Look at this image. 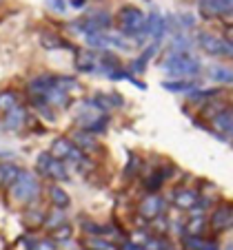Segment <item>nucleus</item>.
<instances>
[{
    "label": "nucleus",
    "mask_w": 233,
    "mask_h": 250,
    "mask_svg": "<svg viewBox=\"0 0 233 250\" xmlns=\"http://www.w3.org/2000/svg\"><path fill=\"white\" fill-rule=\"evenodd\" d=\"M40 186L38 175L31 173V170H20L18 180L7 188V195L11 197L14 204H20V206H31V204L40 202Z\"/></svg>",
    "instance_id": "f257e3e1"
},
{
    "label": "nucleus",
    "mask_w": 233,
    "mask_h": 250,
    "mask_svg": "<svg viewBox=\"0 0 233 250\" xmlns=\"http://www.w3.org/2000/svg\"><path fill=\"white\" fill-rule=\"evenodd\" d=\"M144 18L147 16L133 5H127L118 11V27L120 33L124 38H140V36H147L144 33Z\"/></svg>",
    "instance_id": "f03ea898"
},
{
    "label": "nucleus",
    "mask_w": 233,
    "mask_h": 250,
    "mask_svg": "<svg viewBox=\"0 0 233 250\" xmlns=\"http://www.w3.org/2000/svg\"><path fill=\"white\" fill-rule=\"evenodd\" d=\"M36 175H40V177H47V180H53V182H67L69 180V166L65 164V162L56 160V157L49 155L47 153H40L38 157H36Z\"/></svg>",
    "instance_id": "7ed1b4c3"
},
{
    "label": "nucleus",
    "mask_w": 233,
    "mask_h": 250,
    "mask_svg": "<svg viewBox=\"0 0 233 250\" xmlns=\"http://www.w3.org/2000/svg\"><path fill=\"white\" fill-rule=\"evenodd\" d=\"M49 155L56 157V160H60V162H65L67 166H78L87 157L85 153H82L80 148L71 142V137H65V135L56 137V140L51 142V146H49Z\"/></svg>",
    "instance_id": "20e7f679"
},
{
    "label": "nucleus",
    "mask_w": 233,
    "mask_h": 250,
    "mask_svg": "<svg viewBox=\"0 0 233 250\" xmlns=\"http://www.w3.org/2000/svg\"><path fill=\"white\" fill-rule=\"evenodd\" d=\"M162 69L169 71L171 76H189V73H198L200 64L186 51H176L162 60Z\"/></svg>",
    "instance_id": "39448f33"
},
{
    "label": "nucleus",
    "mask_w": 233,
    "mask_h": 250,
    "mask_svg": "<svg viewBox=\"0 0 233 250\" xmlns=\"http://www.w3.org/2000/svg\"><path fill=\"white\" fill-rule=\"evenodd\" d=\"M164 210H166V204L158 193L147 195V197H142L138 204V215L144 219V222H151V219L164 215Z\"/></svg>",
    "instance_id": "423d86ee"
},
{
    "label": "nucleus",
    "mask_w": 233,
    "mask_h": 250,
    "mask_svg": "<svg viewBox=\"0 0 233 250\" xmlns=\"http://www.w3.org/2000/svg\"><path fill=\"white\" fill-rule=\"evenodd\" d=\"M29 113H27V106L24 104H16L14 109L9 113H5L0 118V126L5 128V131H20L23 126L29 124Z\"/></svg>",
    "instance_id": "0eeeda50"
},
{
    "label": "nucleus",
    "mask_w": 233,
    "mask_h": 250,
    "mask_svg": "<svg viewBox=\"0 0 233 250\" xmlns=\"http://www.w3.org/2000/svg\"><path fill=\"white\" fill-rule=\"evenodd\" d=\"M47 197H49L51 208H58V210H69L71 208V197H69V193L60 184H49Z\"/></svg>",
    "instance_id": "6e6552de"
},
{
    "label": "nucleus",
    "mask_w": 233,
    "mask_h": 250,
    "mask_svg": "<svg viewBox=\"0 0 233 250\" xmlns=\"http://www.w3.org/2000/svg\"><path fill=\"white\" fill-rule=\"evenodd\" d=\"M71 142L76 144L78 148H80L82 153H85V155H93V153L100 151V144H98V140H95V135H93V133L82 131V128L73 133Z\"/></svg>",
    "instance_id": "1a4fd4ad"
},
{
    "label": "nucleus",
    "mask_w": 233,
    "mask_h": 250,
    "mask_svg": "<svg viewBox=\"0 0 233 250\" xmlns=\"http://www.w3.org/2000/svg\"><path fill=\"white\" fill-rule=\"evenodd\" d=\"M45 217H47V210L38 206V204H31V206H24L23 219L27 228H40L45 224Z\"/></svg>",
    "instance_id": "9d476101"
},
{
    "label": "nucleus",
    "mask_w": 233,
    "mask_h": 250,
    "mask_svg": "<svg viewBox=\"0 0 233 250\" xmlns=\"http://www.w3.org/2000/svg\"><path fill=\"white\" fill-rule=\"evenodd\" d=\"M233 9V0H202L200 2V11L205 16H218L227 14Z\"/></svg>",
    "instance_id": "9b49d317"
},
{
    "label": "nucleus",
    "mask_w": 233,
    "mask_h": 250,
    "mask_svg": "<svg viewBox=\"0 0 233 250\" xmlns=\"http://www.w3.org/2000/svg\"><path fill=\"white\" fill-rule=\"evenodd\" d=\"M20 166H16L14 162H0V188H9L20 175Z\"/></svg>",
    "instance_id": "f8f14e48"
},
{
    "label": "nucleus",
    "mask_w": 233,
    "mask_h": 250,
    "mask_svg": "<svg viewBox=\"0 0 233 250\" xmlns=\"http://www.w3.org/2000/svg\"><path fill=\"white\" fill-rule=\"evenodd\" d=\"M173 204H176L180 210H191V208L198 204V193L189 188H180L173 193Z\"/></svg>",
    "instance_id": "ddd939ff"
},
{
    "label": "nucleus",
    "mask_w": 233,
    "mask_h": 250,
    "mask_svg": "<svg viewBox=\"0 0 233 250\" xmlns=\"http://www.w3.org/2000/svg\"><path fill=\"white\" fill-rule=\"evenodd\" d=\"M76 66L78 71H85V73H95V56L91 51H87V49H78Z\"/></svg>",
    "instance_id": "4468645a"
},
{
    "label": "nucleus",
    "mask_w": 233,
    "mask_h": 250,
    "mask_svg": "<svg viewBox=\"0 0 233 250\" xmlns=\"http://www.w3.org/2000/svg\"><path fill=\"white\" fill-rule=\"evenodd\" d=\"M16 104H20L18 91H14V89H2L0 91V118H2L5 113H9Z\"/></svg>",
    "instance_id": "2eb2a0df"
},
{
    "label": "nucleus",
    "mask_w": 233,
    "mask_h": 250,
    "mask_svg": "<svg viewBox=\"0 0 233 250\" xmlns=\"http://www.w3.org/2000/svg\"><path fill=\"white\" fill-rule=\"evenodd\" d=\"M62 224H67V210H58V208H51V210L47 212V217H45L43 228L51 232V230H56L58 226H62Z\"/></svg>",
    "instance_id": "dca6fc26"
},
{
    "label": "nucleus",
    "mask_w": 233,
    "mask_h": 250,
    "mask_svg": "<svg viewBox=\"0 0 233 250\" xmlns=\"http://www.w3.org/2000/svg\"><path fill=\"white\" fill-rule=\"evenodd\" d=\"M40 44H43V49H47V51H56V49L67 47L65 40H62L58 33H53V31H43L40 33Z\"/></svg>",
    "instance_id": "f3484780"
},
{
    "label": "nucleus",
    "mask_w": 233,
    "mask_h": 250,
    "mask_svg": "<svg viewBox=\"0 0 233 250\" xmlns=\"http://www.w3.org/2000/svg\"><path fill=\"white\" fill-rule=\"evenodd\" d=\"M85 250H116V246L105 237H87Z\"/></svg>",
    "instance_id": "a211bd4d"
},
{
    "label": "nucleus",
    "mask_w": 233,
    "mask_h": 250,
    "mask_svg": "<svg viewBox=\"0 0 233 250\" xmlns=\"http://www.w3.org/2000/svg\"><path fill=\"white\" fill-rule=\"evenodd\" d=\"M73 237V226L69 222L62 224V226H58L56 230H51V239L56 241V244H65V241H71Z\"/></svg>",
    "instance_id": "6ab92c4d"
},
{
    "label": "nucleus",
    "mask_w": 233,
    "mask_h": 250,
    "mask_svg": "<svg viewBox=\"0 0 233 250\" xmlns=\"http://www.w3.org/2000/svg\"><path fill=\"white\" fill-rule=\"evenodd\" d=\"M140 248L142 250H171V246H169V241L160 235V237H149Z\"/></svg>",
    "instance_id": "aec40b11"
},
{
    "label": "nucleus",
    "mask_w": 233,
    "mask_h": 250,
    "mask_svg": "<svg viewBox=\"0 0 233 250\" xmlns=\"http://www.w3.org/2000/svg\"><path fill=\"white\" fill-rule=\"evenodd\" d=\"M164 89L166 91H191V89H195V82H191V80H169V82H164Z\"/></svg>",
    "instance_id": "412c9836"
},
{
    "label": "nucleus",
    "mask_w": 233,
    "mask_h": 250,
    "mask_svg": "<svg viewBox=\"0 0 233 250\" xmlns=\"http://www.w3.org/2000/svg\"><path fill=\"white\" fill-rule=\"evenodd\" d=\"M56 248H58V244L49 237V239H36V244H33L31 250H56Z\"/></svg>",
    "instance_id": "4be33fe9"
},
{
    "label": "nucleus",
    "mask_w": 233,
    "mask_h": 250,
    "mask_svg": "<svg viewBox=\"0 0 233 250\" xmlns=\"http://www.w3.org/2000/svg\"><path fill=\"white\" fill-rule=\"evenodd\" d=\"M124 173H127V177H133L136 173H140V160L136 155H131V160H129L127 168H124Z\"/></svg>",
    "instance_id": "5701e85b"
},
{
    "label": "nucleus",
    "mask_w": 233,
    "mask_h": 250,
    "mask_svg": "<svg viewBox=\"0 0 233 250\" xmlns=\"http://www.w3.org/2000/svg\"><path fill=\"white\" fill-rule=\"evenodd\" d=\"M47 7L51 11H56V14H65V11H67V2H65V0H47Z\"/></svg>",
    "instance_id": "b1692460"
},
{
    "label": "nucleus",
    "mask_w": 233,
    "mask_h": 250,
    "mask_svg": "<svg viewBox=\"0 0 233 250\" xmlns=\"http://www.w3.org/2000/svg\"><path fill=\"white\" fill-rule=\"evenodd\" d=\"M211 76H213L215 80H233V73H231V71H213Z\"/></svg>",
    "instance_id": "393cba45"
},
{
    "label": "nucleus",
    "mask_w": 233,
    "mask_h": 250,
    "mask_svg": "<svg viewBox=\"0 0 233 250\" xmlns=\"http://www.w3.org/2000/svg\"><path fill=\"white\" fill-rule=\"evenodd\" d=\"M202 217H195V219H191L189 222V232H200V228H202Z\"/></svg>",
    "instance_id": "a878e982"
},
{
    "label": "nucleus",
    "mask_w": 233,
    "mask_h": 250,
    "mask_svg": "<svg viewBox=\"0 0 233 250\" xmlns=\"http://www.w3.org/2000/svg\"><path fill=\"white\" fill-rule=\"evenodd\" d=\"M85 2H87V0H71V5H73V7H82Z\"/></svg>",
    "instance_id": "bb28decb"
},
{
    "label": "nucleus",
    "mask_w": 233,
    "mask_h": 250,
    "mask_svg": "<svg viewBox=\"0 0 233 250\" xmlns=\"http://www.w3.org/2000/svg\"><path fill=\"white\" fill-rule=\"evenodd\" d=\"M227 250H233V246H231V248H227Z\"/></svg>",
    "instance_id": "cd10ccee"
}]
</instances>
